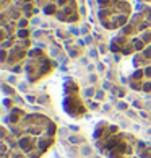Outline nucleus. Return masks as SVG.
<instances>
[{"label": "nucleus", "mask_w": 151, "mask_h": 158, "mask_svg": "<svg viewBox=\"0 0 151 158\" xmlns=\"http://www.w3.org/2000/svg\"><path fill=\"white\" fill-rule=\"evenodd\" d=\"M5 126L30 158H42L55 143L57 126L46 114L26 113L20 108H11L5 116Z\"/></svg>", "instance_id": "f257e3e1"}, {"label": "nucleus", "mask_w": 151, "mask_h": 158, "mask_svg": "<svg viewBox=\"0 0 151 158\" xmlns=\"http://www.w3.org/2000/svg\"><path fill=\"white\" fill-rule=\"evenodd\" d=\"M31 51L30 18L15 2L0 10V52L2 69L8 72H25V62Z\"/></svg>", "instance_id": "f03ea898"}, {"label": "nucleus", "mask_w": 151, "mask_h": 158, "mask_svg": "<svg viewBox=\"0 0 151 158\" xmlns=\"http://www.w3.org/2000/svg\"><path fill=\"white\" fill-rule=\"evenodd\" d=\"M93 140L106 158H151V145L109 121H99L94 126Z\"/></svg>", "instance_id": "7ed1b4c3"}, {"label": "nucleus", "mask_w": 151, "mask_h": 158, "mask_svg": "<svg viewBox=\"0 0 151 158\" xmlns=\"http://www.w3.org/2000/svg\"><path fill=\"white\" fill-rule=\"evenodd\" d=\"M151 46V5L138 3L132 18L115 33L109 48L115 56H135Z\"/></svg>", "instance_id": "20e7f679"}, {"label": "nucleus", "mask_w": 151, "mask_h": 158, "mask_svg": "<svg viewBox=\"0 0 151 158\" xmlns=\"http://www.w3.org/2000/svg\"><path fill=\"white\" fill-rule=\"evenodd\" d=\"M97 18L104 30L119 31L133 15L132 0H96Z\"/></svg>", "instance_id": "39448f33"}, {"label": "nucleus", "mask_w": 151, "mask_h": 158, "mask_svg": "<svg viewBox=\"0 0 151 158\" xmlns=\"http://www.w3.org/2000/svg\"><path fill=\"white\" fill-rule=\"evenodd\" d=\"M55 67H57L55 60H52V57L44 49L34 48L30 51V54L26 57V62H25L26 80L30 83H39L41 80L49 77L55 70Z\"/></svg>", "instance_id": "423d86ee"}, {"label": "nucleus", "mask_w": 151, "mask_h": 158, "mask_svg": "<svg viewBox=\"0 0 151 158\" xmlns=\"http://www.w3.org/2000/svg\"><path fill=\"white\" fill-rule=\"evenodd\" d=\"M36 5L44 15L62 23H77L80 20L77 0H36Z\"/></svg>", "instance_id": "0eeeda50"}, {"label": "nucleus", "mask_w": 151, "mask_h": 158, "mask_svg": "<svg viewBox=\"0 0 151 158\" xmlns=\"http://www.w3.org/2000/svg\"><path fill=\"white\" fill-rule=\"evenodd\" d=\"M63 111L73 119H81L85 118L88 109H86L83 99L80 96V86L77 81L67 80L63 83V103H62Z\"/></svg>", "instance_id": "6e6552de"}, {"label": "nucleus", "mask_w": 151, "mask_h": 158, "mask_svg": "<svg viewBox=\"0 0 151 158\" xmlns=\"http://www.w3.org/2000/svg\"><path fill=\"white\" fill-rule=\"evenodd\" d=\"M0 135H2V139H0V147H2L0 158H30L20 148V145L16 143L13 134L10 132L7 126L0 127Z\"/></svg>", "instance_id": "1a4fd4ad"}, {"label": "nucleus", "mask_w": 151, "mask_h": 158, "mask_svg": "<svg viewBox=\"0 0 151 158\" xmlns=\"http://www.w3.org/2000/svg\"><path fill=\"white\" fill-rule=\"evenodd\" d=\"M129 86L135 91L151 96V67L135 70L129 77Z\"/></svg>", "instance_id": "9d476101"}, {"label": "nucleus", "mask_w": 151, "mask_h": 158, "mask_svg": "<svg viewBox=\"0 0 151 158\" xmlns=\"http://www.w3.org/2000/svg\"><path fill=\"white\" fill-rule=\"evenodd\" d=\"M132 65H133L135 70L145 69V67H151V46L145 48L140 52H137V54L132 57Z\"/></svg>", "instance_id": "9b49d317"}, {"label": "nucleus", "mask_w": 151, "mask_h": 158, "mask_svg": "<svg viewBox=\"0 0 151 158\" xmlns=\"http://www.w3.org/2000/svg\"><path fill=\"white\" fill-rule=\"evenodd\" d=\"M138 3H143V5H151V0H137Z\"/></svg>", "instance_id": "f8f14e48"}]
</instances>
